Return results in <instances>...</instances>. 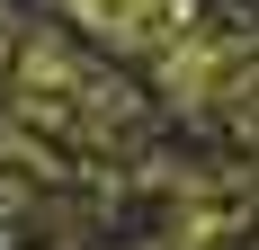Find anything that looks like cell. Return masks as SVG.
<instances>
[{
  "instance_id": "1",
  "label": "cell",
  "mask_w": 259,
  "mask_h": 250,
  "mask_svg": "<svg viewBox=\"0 0 259 250\" xmlns=\"http://www.w3.org/2000/svg\"><path fill=\"white\" fill-rule=\"evenodd\" d=\"M90 27H107V36H152L161 27V0H72Z\"/></svg>"
}]
</instances>
